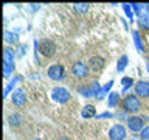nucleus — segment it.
Listing matches in <instances>:
<instances>
[{
  "label": "nucleus",
  "mask_w": 149,
  "mask_h": 140,
  "mask_svg": "<svg viewBox=\"0 0 149 140\" xmlns=\"http://www.w3.org/2000/svg\"><path fill=\"white\" fill-rule=\"evenodd\" d=\"M59 140H67V139H65V137H61V139H59Z\"/></svg>",
  "instance_id": "c756f323"
},
{
  "label": "nucleus",
  "mask_w": 149,
  "mask_h": 140,
  "mask_svg": "<svg viewBox=\"0 0 149 140\" xmlns=\"http://www.w3.org/2000/svg\"><path fill=\"white\" fill-rule=\"evenodd\" d=\"M72 73H73L76 78L84 79V78H87V75H88V69H87V65H86V64L79 61V62H74V64H73Z\"/></svg>",
  "instance_id": "39448f33"
},
{
  "label": "nucleus",
  "mask_w": 149,
  "mask_h": 140,
  "mask_svg": "<svg viewBox=\"0 0 149 140\" xmlns=\"http://www.w3.org/2000/svg\"><path fill=\"white\" fill-rule=\"evenodd\" d=\"M113 114L112 112H104V114H100V115H96V118H113Z\"/></svg>",
  "instance_id": "bb28decb"
},
{
  "label": "nucleus",
  "mask_w": 149,
  "mask_h": 140,
  "mask_svg": "<svg viewBox=\"0 0 149 140\" xmlns=\"http://www.w3.org/2000/svg\"><path fill=\"white\" fill-rule=\"evenodd\" d=\"M37 50H39V53L42 56L50 58V56H53L56 53V44L50 39H42L39 42V45H37V41H36V53H37Z\"/></svg>",
  "instance_id": "f257e3e1"
},
{
  "label": "nucleus",
  "mask_w": 149,
  "mask_h": 140,
  "mask_svg": "<svg viewBox=\"0 0 149 140\" xmlns=\"http://www.w3.org/2000/svg\"><path fill=\"white\" fill-rule=\"evenodd\" d=\"M11 100H13V104L14 106L23 107V106H25V101H26V95H25V92H23L22 89H17V90H14Z\"/></svg>",
  "instance_id": "6e6552de"
},
{
  "label": "nucleus",
  "mask_w": 149,
  "mask_h": 140,
  "mask_svg": "<svg viewBox=\"0 0 149 140\" xmlns=\"http://www.w3.org/2000/svg\"><path fill=\"white\" fill-rule=\"evenodd\" d=\"M22 115L20 114H11V115H9V125H11V126H19V125H20L22 123Z\"/></svg>",
  "instance_id": "f3484780"
},
{
  "label": "nucleus",
  "mask_w": 149,
  "mask_h": 140,
  "mask_svg": "<svg viewBox=\"0 0 149 140\" xmlns=\"http://www.w3.org/2000/svg\"><path fill=\"white\" fill-rule=\"evenodd\" d=\"M81 115H82V118H92V117H95V115H96L95 106H93V104H87V106L81 111Z\"/></svg>",
  "instance_id": "9b49d317"
},
{
  "label": "nucleus",
  "mask_w": 149,
  "mask_h": 140,
  "mask_svg": "<svg viewBox=\"0 0 149 140\" xmlns=\"http://www.w3.org/2000/svg\"><path fill=\"white\" fill-rule=\"evenodd\" d=\"M123 8H124V13H126V16H127L129 20H134V16H132V9H130V5H123Z\"/></svg>",
  "instance_id": "b1692460"
},
{
  "label": "nucleus",
  "mask_w": 149,
  "mask_h": 140,
  "mask_svg": "<svg viewBox=\"0 0 149 140\" xmlns=\"http://www.w3.org/2000/svg\"><path fill=\"white\" fill-rule=\"evenodd\" d=\"M31 140H40V139H31Z\"/></svg>",
  "instance_id": "2f4dec72"
},
{
  "label": "nucleus",
  "mask_w": 149,
  "mask_h": 140,
  "mask_svg": "<svg viewBox=\"0 0 149 140\" xmlns=\"http://www.w3.org/2000/svg\"><path fill=\"white\" fill-rule=\"evenodd\" d=\"M115 117H116V120H120V121H123V120H126V118H129V117H126V111H124V109L118 111V112L115 114Z\"/></svg>",
  "instance_id": "393cba45"
},
{
  "label": "nucleus",
  "mask_w": 149,
  "mask_h": 140,
  "mask_svg": "<svg viewBox=\"0 0 149 140\" xmlns=\"http://www.w3.org/2000/svg\"><path fill=\"white\" fill-rule=\"evenodd\" d=\"M51 98H53L54 101L61 103V104H65L68 100H70V93L67 89L64 87H54L53 90H51Z\"/></svg>",
  "instance_id": "7ed1b4c3"
},
{
  "label": "nucleus",
  "mask_w": 149,
  "mask_h": 140,
  "mask_svg": "<svg viewBox=\"0 0 149 140\" xmlns=\"http://www.w3.org/2000/svg\"><path fill=\"white\" fill-rule=\"evenodd\" d=\"M132 36H134V42H135V47H137V50L140 51V53H143V51H144V47H143L141 37H140V33L135 30V31L132 33Z\"/></svg>",
  "instance_id": "ddd939ff"
},
{
  "label": "nucleus",
  "mask_w": 149,
  "mask_h": 140,
  "mask_svg": "<svg viewBox=\"0 0 149 140\" xmlns=\"http://www.w3.org/2000/svg\"><path fill=\"white\" fill-rule=\"evenodd\" d=\"M134 84V79L132 78H129V76H124L123 79H121V86H123V93L124 92H127V89L130 87Z\"/></svg>",
  "instance_id": "6ab92c4d"
},
{
  "label": "nucleus",
  "mask_w": 149,
  "mask_h": 140,
  "mask_svg": "<svg viewBox=\"0 0 149 140\" xmlns=\"http://www.w3.org/2000/svg\"><path fill=\"white\" fill-rule=\"evenodd\" d=\"M88 6H90V5H87V3H74V5H73L74 11L79 13V14L87 13V11H88Z\"/></svg>",
  "instance_id": "a211bd4d"
},
{
  "label": "nucleus",
  "mask_w": 149,
  "mask_h": 140,
  "mask_svg": "<svg viewBox=\"0 0 149 140\" xmlns=\"http://www.w3.org/2000/svg\"><path fill=\"white\" fill-rule=\"evenodd\" d=\"M17 41V34H11V31H5V42L6 44H13Z\"/></svg>",
  "instance_id": "aec40b11"
},
{
  "label": "nucleus",
  "mask_w": 149,
  "mask_h": 140,
  "mask_svg": "<svg viewBox=\"0 0 149 140\" xmlns=\"http://www.w3.org/2000/svg\"><path fill=\"white\" fill-rule=\"evenodd\" d=\"M102 67H104V59L100 58V56H93V58L88 59V69L92 70V72H101Z\"/></svg>",
  "instance_id": "1a4fd4ad"
},
{
  "label": "nucleus",
  "mask_w": 149,
  "mask_h": 140,
  "mask_svg": "<svg viewBox=\"0 0 149 140\" xmlns=\"http://www.w3.org/2000/svg\"><path fill=\"white\" fill-rule=\"evenodd\" d=\"M141 139H143V140H149V126L141 131Z\"/></svg>",
  "instance_id": "cd10ccee"
},
{
  "label": "nucleus",
  "mask_w": 149,
  "mask_h": 140,
  "mask_svg": "<svg viewBox=\"0 0 149 140\" xmlns=\"http://www.w3.org/2000/svg\"><path fill=\"white\" fill-rule=\"evenodd\" d=\"M127 126L132 132H140L143 129V117H137V115H132L127 118Z\"/></svg>",
  "instance_id": "0eeeda50"
},
{
  "label": "nucleus",
  "mask_w": 149,
  "mask_h": 140,
  "mask_svg": "<svg viewBox=\"0 0 149 140\" xmlns=\"http://www.w3.org/2000/svg\"><path fill=\"white\" fill-rule=\"evenodd\" d=\"M47 75H48V78H50V79H53V81H59V79H62V78H64L65 70H64L62 65L56 64V65H51V67L48 69Z\"/></svg>",
  "instance_id": "20e7f679"
},
{
  "label": "nucleus",
  "mask_w": 149,
  "mask_h": 140,
  "mask_svg": "<svg viewBox=\"0 0 149 140\" xmlns=\"http://www.w3.org/2000/svg\"><path fill=\"white\" fill-rule=\"evenodd\" d=\"M127 64H129V58H127L126 55L121 56V58L118 59V64H116V72H123Z\"/></svg>",
  "instance_id": "2eb2a0df"
},
{
  "label": "nucleus",
  "mask_w": 149,
  "mask_h": 140,
  "mask_svg": "<svg viewBox=\"0 0 149 140\" xmlns=\"http://www.w3.org/2000/svg\"><path fill=\"white\" fill-rule=\"evenodd\" d=\"M109 137L110 140H124L126 139V129L123 125H115L112 126L109 131Z\"/></svg>",
  "instance_id": "423d86ee"
},
{
  "label": "nucleus",
  "mask_w": 149,
  "mask_h": 140,
  "mask_svg": "<svg viewBox=\"0 0 149 140\" xmlns=\"http://www.w3.org/2000/svg\"><path fill=\"white\" fill-rule=\"evenodd\" d=\"M130 6H132V8H134V13H135V14H138V16H140V13H141V8H144V5H138V3H132V5H130Z\"/></svg>",
  "instance_id": "a878e982"
},
{
  "label": "nucleus",
  "mask_w": 149,
  "mask_h": 140,
  "mask_svg": "<svg viewBox=\"0 0 149 140\" xmlns=\"http://www.w3.org/2000/svg\"><path fill=\"white\" fill-rule=\"evenodd\" d=\"M148 72H149V62H148Z\"/></svg>",
  "instance_id": "7c9ffc66"
},
{
  "label": "nucleus",
  "mask_w": 149,
  "mask_h": 140,
  "mask_svg": "<svg viewBox=\"0 0 149 140\" xmlns=\"http://www.w3.org/2000/svg\"><path fill=\"white\" fill-rule=\"evenodd\" d=\"M79 93H81L82 97H93V92L90 86H84V87H79Z\"/></svg>",
  "instance_id": "4be33fe9"
},
{
  "label": "nucleus",
  "mask_w": 149,
  "mask_h": 140,
  "mask_svg": "<svg viewBox=\"0 0 149 140\" xmlns=\"http://www.w3.org/2000/svg\"><path fill=\"white\" fill-rule=\"evenodd\" d=\"M3 62H6V64H11V65H14V51L11 50V48H5V51H3Z\"/></svg>",
  "instance_id": "f8f14e48"
},
{
  "label": "nucleus",
  "mask_w": 149,
  "mask_h": 140,
  "mask_svg": "<svg viewBox=\"0 0 149 140\" xmlns=\"http://www.w3.org/2000/svg\"><path fill=\"white\" fill-rule=\"evenodd\" d=\"M13 70H14V65L3 62V76H5V78H8V76H9V73H11Z\"/></svg>",
  "instance_id": "5701e85b"
},
{
  "label": "nucleus",
  "mask_w": 149,
  "mask_h": 140,
  "mask_svg": "<svg viewBox=\"0 0 149 140\" xmlns=\"http://www.w3.org/2000/svg\"><path fill=\"white\" fill-rule=\"evenodd\" d=\"M134 89H135V93L138 97H141V98L149 97V83L148 81H138L134 86Z\"/></svg>",
  "instance_id": "9d476101"
},
{
  "label": "nucleus",
  "mask_w": 149,
  "mask_h": 140,
  "mask_svg": "<svg viewBox=\"0 0 149 140\" xmlns=\"http://www.w3.org/2000/svg\"><path fill=\"white\" fill-rule=\"evenodd\" d=\"M20 79H22L20 76H17V78H14V79H13V81H11V83H9V84H8V86H6V87H5V92H3V97H8V93H9V90H11V89L14 87V84H16L17 81H20Z\"/></svg>",
  "instance_id": "412c9836"
},
{
  "label": "nucleus",
  "mask_w": 149,
  "mask_h": 140,
  "mask_svg": "<svg viewBox=\"0 0 149 140\" xmlns=\"http://www.w3.org/2000/svg\"><path fill=\"white\" fill-rule=\"evenodd\" d=\"M144 9H146V13L149 14V5H144Z\"/></svg>",
  "instance_id": "c85d7f7f"
},
{
  "label": "nucleus",
  "mask_w": 149,
  "mask_h": 140,
  "mask_svg": "<svg viewBox=\"0 0 149 140\" xmlns=\"http://www.w3.org/2000/svg\"><path fill=\"white\" fill-rule=\"evenodd\" d=\"M121 106L126 112H137L141 107V103H140L137 95H127L121 103Z\"/></svg>",
  "instance_id": "f03ea898"
},
{
  "label": "nucleus",
  "mask_w": 149,
  "mask_h": 140,
  "mask_svg": "<svg viewBox=\"0 0 149 140\" xmlns=\"http://www.w3.org/2000/svg\"><path fill=\"white\" fill-rule=\"evenodd\" d=\"M138 27L141 30H149V14H143L138 17Z\"/></svg>",
  "instance_id": "4468645a"
},
{
  "label": "nucleus",
  "mask_w": 149,
  "mask_h": 140,
  "mask_svg": "<svg viewBox=\"0 0 149 140\" xmlns=\"http://www.w3.org/2000/svg\"><path fill=\"white\" fill-rule=\"evenodd\" d=\"M118 103H120V95H118V93H116V92L109 93V106L115 107V106H118Z\"/></svg>",
  "instance_id": "dca6fc26"
}]
</instances>
